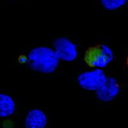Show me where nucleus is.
I'll return each instance as SVG.
<instances>
[{
	"label": "nucleus",
	"instance_id": "nucleus-6",
	"mask_svg": "<svg viewBox=\"0 0 128 128\" xmlns=\"http://www.w3.org/2000/svg\"><path fill=\"white\" fill-rule=\"evenodd\" d=\"M46 124L47 116L40 110H32L25 118V128H45Z\"/></svg>",
	"mask_w": 128,
	"mask_h": 128
},
{
	"label": "nucleus",
	"instance_id": "nucleus-10",
	"mask_svg": "<svg viewBox=\"0 0 128 128\" xmlns=\"http://www.w3.org/2000/svg\"><path fill=\"white\" fill-rule=\"evenodd\" d=\"M10 1H16V0H10Z\"/></svg>",
	"mask_w": 128,
	"mask_h": 128
},
{
	"label": "nucleus",
	"instance_id": "nucleus-2",
	"mask_svg": "<svg viewBox=\"0 0 128 128\" xmlns=\"http://www.w3.org/2000/svg\"><path fill=\"white\" fill-rule=\"evenodd\" d=\"M114 59V52L108 46L98 44L91 46L84 53V60L93 68H104Z\"/></svg>",
	"mask_w": 128,
	"mask_h": 128
},
{
	"label": "nucleus",
	"instance_id": "nucleus-8",
	"mask_svg": "<svg viewBox=\"0 0 128 128\" xmlns=\"http://www.w3.org/2000/svg\"><path fill=\"white\" fill-rule=\"evenodd\" d=\"M128 0H100L102 7L108 11H114L124 6Z\"/></svg>",
	"mask_w": 128,
	"mask_h": 128
},
{
	"label": "nucleus",
	"instance_id": "nucleus-4",
	"mask_svg": "<svg viewBox=\"0 0 128 128\" xmlns=\"http://www.w3.org/2000/svg\"><path fill=\"white\" fill-rule=\"evenodd\" d=\"M52 46L60 60L72 62L77 57L78 51L76 46L66 37L56 38L52 43Z\"/></svg>",
	"mask_w": 128,
	"mask_h": 128
},
{
	"label": "nucleus",
	"instance_id": "nucleus-7",
	"mask_svg": "<svg viewBox=\"0 0 128 128\" xmlns=\"http://www.w3.org/2000/svg\"><path fill=\"white\" fill-rule=\"evenodd\" d=\"M16 104L14 99L10 96L4 94L0 95V116L6 117L14 114Z\"/></svg>",
	"mask_w": 128,
	"mask_h": 128
},
{
	"label": "nucleus",
	"instance_id": "nucleus-5",
	"mask_svg": "<svg viewBox=\"0 0 128 128\" xmlns=\"http://www.w3.org/2000/svg\"><path fill=\"white\" fill-rule=\"evenodd\" d=\"M120 86L117 80L114 77H108L106 83L96 91V97L102 102H110L118 96Z\"/></svg>",
	"mask_w": 128,
	"mask_h": 128
},
{
	"label": "nucleus",
	"instance_id": "nucleus-3",
	"mask_svg": "<svg viewBox=\"0 0 128 128\" xmlns=\"http://www.w3.org/2000/svg\"><path fill=\"white\" fill-rule=\"evenodd\" d=\"M107 78L102 69L97 68L92 71L80 74L77 80L82 88L89 91H97L106 83Z\"/></svg>",
	"mask_w": 128,
	"mask_h": 128
},
{
	"label": "nucleus",
	"instance_id": "nucleus-9",
	"mask_svg": "<svg viewBox=\"0 0 128 128\" xmlns=\"http://www.w3.org/2000/svg\"><path fill=\"white\" fill-rule=\"evenodd\" d=\"M127 66H128V58H127Z\"/></svg>",
	"mask_w": 128,
	"mask_h": 128
},
{
	"label": "nucleus",
	"instance_id": "nucleus-1",
	"mask_svg": "<svg viewBox=\"0 0 128 128\" xmlns=\"http://www.w3.org/2000/svg\"><path fill=\"white\" fill-rule=\"evenodd\" d=\"M27 63L34 71L42 74H51L58 67L60 58L55 51L51 48L37 47L29 52Z\"/></svg>",
	"mask_w": 128,
	"mask_h": 128
}]
</instances>
